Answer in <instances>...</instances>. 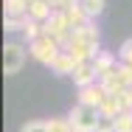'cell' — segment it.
I'll return each mask as SVG.
<instances>
[{
    "mask_svg": "<svg viewBox=\"0 0 132 132\" xmlns=\"http://www.w3.org/2000/svg\"><path fill=\"white\" fill-rule=\"evenodd\" d=\"M65 51L73 53V59H76V62L96 59V53H98V31H96V26H93V23H87V26L76 28V31L70 34V39H68Z\"/></svg>",
    "mask_w": 132,
    "mask_h": 132,
    "instance_id": "1",
    "label": "cell"
},
{
    "mask_svg": "<svg viewBox=\"0 0 132 132\" xmlns=\"http://www.w3.org/2000/svg\"><path fill=\"white\" fill-rule=\"evenodd\" d=\"M98 118H101V110H98V107L81 104V101L73 107L70 115H68L73 132H96V129H98Z\"/></svg>",
    "mask_w": 132,
    "mask_h": 132,
    "instance_id": "2",
    "label": "cell"
},
{
    "mask_svg": "<svg viewBox=\"0 0 132 132\" xmlns=\"http://www.w3.org/2000/svg\"><path fill=\"white\" fill-rule=\"evenodd\" d=\"M62 51H65V48H62L59 42H53L51 37H48V34H42L39 39H34V42L28 45V53H31V56H34L37 62L48 65V68H51L53 62H56V56H59Z\"/></svg>",
    "mask_w": 132,
    "mask_h": 132,
    "instance_id": "3",
    "label": "cell"
},
{
    "mask_svg": "<svg viewBox=\"0 0 132 132\" xmlns=\"http://www.w3.org/2000/svg\"><path fill=\"white\" fill-rule=\"evenodd\" d=\"M101 84H104L107 93H121V90H127V87H132V76H129V68L124 65V62H118L110 73H104L101 76Z\"/></svg>",
    "mask_w": 132,
    "mask_h": 132,
    "instance_id": "4",
    "label": "cell"
},
{
    "mask_svg": "<svg viewBox=\"0 0 132 132\" xmlns=\"http://www.w3.org/2000/svg\"><path fill=\"white\" fill-rule=\"evenodd\" d=\"M42 31L51 37L53 42H59L62 48L68 45V39H70V34H73V28L68 26V17H65V11H53V17L42 26Z\"/></svg>",
    "mask_w": 132,
    "mask_h": 132,
    "instance_id": "5",
    "label": "cell"
},
{
    "mask_svg": "<svg viewBox=\"0 0 132 132\" xmlns=\"http://www.w3.org/2000/svg\"><path fill=\"white\" fill-rule=\"evenodd\" d=\"M23 65H26V45H20V42H6V48H3V70H6V76L20 73Z\"/></svg>",
    "mask_w": 132,
    "mask_h": 132,
    "instance_id": "6",
    "label": "cell"
},
{
    "mask_svg": "<svg viewBox=\"0 0 132 132\" xmlns=\"http://www.w3.org/2000/svg\"><path fill=\"white\" fill-rule=\"evenodd\" d=\"M73 84L76 87H90V84H96L98 81V70H96V65H93V59H87V62H79V68L73 70Z\"/></svg>",
    "mask_w": 132,
    "mask_h": 132,
    "instance_id": "7",
    "label": "cell"
},
{
    "mask_svg": "<svg viewBox=\"0 0 132 132\" xmlns=\"http://www.w3.org/2000/svg\"><path fill=\"white\" fill-rule=\"evenodd\" d=\"M110 96L104 90V84L101 81H96V84H90V87H81L79 90V101L81 104H90V107H98L101 110V104H104V98Z\"/></svg>",
    "mask_w": 132,
    "mask_h": 132,
    "instance_id": "8",
    "label": "cell"
},
{
    "mask_svg": "<svg viewBox=\"0 0 132 132\" xmlns=\"http://www.w3.org/2000/svg\"><path fill=\"white\" fill-rule=\"evenodd\" d=\"M53 11L56 9L51 6V0H31L28 3V20H34V23H42L45 26L53 17Z\"/></svg>",
    "mask_w": 132,
    "mask_h": 132,
    "instance_id": "9",
    "label": "cell"
},
{
    "mask_svg": "<svg viewBox=\"0 0 132 132\" xmlns=\"http://www.w3.org/2000/svg\"><path fill=\"white\" fill-rule=\"evenodd\" d=\"M76 68H79V62L73 59V53H68V51H62L59 56H56V62L51 65V70L56 73V76H73Z\"/></svg>",
    "mask_w": 132,
    "mask_h": 132,
    "instance_id": "10",
    "label": "cell"
},
{
    "mask_svg": "<svg viewBox=\"0 0 132 132\" xmlns=\"http://www.w3.org/2000/svg\"><path fill=\"white\" fill-rule=\"evenodd\" d=\"M65 17H68V26L73 28V31H76V28H81V26H87V23H90V17L84 14V9H81L79 3H76V6H68V9H65Z\"/></svg>",
    "mask_w": 132,
    "mask_h": 132,
    "instance_id": "11",
    "label": "cell"
},
{
    "mask_svg": "<svg viewBox=\"0 0 132 132\" xmlns=\"http://www.w3.org/2000/svg\"><path fill=\"white\" fill-rule=\"evenodd\" d=\"M93 65H96V70H98V79H101L104 73H110V70L118 65V59H115L110 51H98V53H96V59H93Z\"/></svg>",
    "mask_w": 132,
    "mask_h": 132,
    "instance_id": "12",
    "label": "cell"
},
{
    "mask_svg": "<svg viewBox=\"0 0 132 132\" xmlns=\"http://www.w3.org/2000/svg\"><path fill=\"white\" fill-rule=\"evenodd\" d=\"M121 112H127L124 104H121V98H118V93H110L104 98V104H101V115H110V118H118Z\"/></svg>",
    "mask_w": 132,
    "mask_h": 132,
    "instance_id": "13",
    "label": "cell"
},
{
    "mask_svg": "<svg viewBox=\"0 0 132 132\" xmlns=\"http://www.w3.org/2000/svg\"><path fill=\"white\" fill-rule=\"evenodd\" d=\"M28 3L31 0H6L3 3L6 17H28Z\"/></svg>",
    "mask_w": 132,
    "mask_h": 132,
    "instance_id": "14",
    "label": "cell"
},
{
    "mask_svg": "<svg viewBox=\"0 0 132 132\" xmlns=\"http://www.w3.org/2000/svg\"><path fill=\"white\" fill-rule=\"evenodd\" d=\"M104 3L107 0H79V6L84 9V14H87L90 20H96V17L104 11Z\"/></svg>",
    "mask_w": 132,
    "mask_h": 132,
    "instance_id": "15",
    "label": "cell"
},
{
    "mask_svg": "<svg viewBox=\"0 0 132 132\" xmlns=\"http://www.w3.org/2000/svg\"><path fill=\"white\" fill-rule=\"evenodd\" d=\"M48 132H73L68 118H48Z\"/></svg>",
    "mask_w": 132,
    "mask_h": 132,
    "instance_id": "16",
    "label": "cell"
},
{
    "mask_svg": "<svg viewBox=\"0 0 132 132\" xmlns=\"http://www.w3.org/2000/svg\"><path fill=\"white\" fill-rule=\"evenodd\" d=\"M115 127H118V132H132V110L121 112V115L115 118Z\"/></svg>",
    "mask_w": 132,
    "mask_h": 132,
    "instance_id": "17",
    "label": "cell"
},
{
    "mask_svg": "<svg viewBox=\"0 0 132 132\" xmlns=\"http://www.w3.org/2000/svg\"><path fill=\"white\" fill-rule=\"evenodd\" d=\"M26 20H28V17H6V20H3V26H6V31H20V34H23Z\"/></svg>",
    "mask_w": 132,
    "mask_h": 132,
    "instance_id": "18",
    "label": "cell"
},
{
    "mask_svg": "<svg viewBox=\"0 0 132 132\" xmlns=\"http://www.w3.org/2000/svg\"><path fill=\"white\" fill-rule=\"evenodd\" d=\"M20 132H48V121H28L20 127Z\"/></svg>",
    "mask_w": 132,
    "mask_h": 132,
    "instance_id": "19",
    "label": "cell"
},
{
    "mask_svg": "<svg viewBox=\"0 0 132 132\" xmlns=\"http://www.w3.org/2000/svg\"><path fill=\"white\" fill-rule=\"evenodd\" d=\"M96 132H118V127H115V118L101 115V118H98V129H96Z\"/></svg>",
    "mask_w": 132,
    "mask_h": 132,
    "instance_id": "20",
    "label": "cell"
},
{
    "mask_svg": "<svg viewBox=\"0 0 132 132\" xmlns=\"http://www.w3.org/2000/svg\"><path fill=\"white\" fill-rule=\"evenodd\" d=\"M118 56H121V62H124V65H132V37H129V39H124V45H121Z\"/></svg>",
    "mask_w": 132,
    "mask_h": 132,
    "instance_id": "21",
    "label": "cell"
},
{
    "mask_svg": "<svg viewBox=\"0 0 132 132\" xmlns=\"http://www.w3.org/2000/svg\"><path fill=\"white\" fill-rule=\"evenodd\" d=\"M76 3H79V0H51V6L56 9V11H65L68 6H76Z\"/></svg>",
    "mask_w": 132,
    "mask_h": 132,
    "instance_id": "22",
    "label": "cell"
},
{
    "mask_svg": "<svg viewBox=\"0 0 132 132\" xmlns=\"http://www.w3.org/2000/svg\"><path fill=\"white\" fill-rule=\"evenodd\" d=\"M127 68H129V76H132V65H127Z\"/></svg>",
    "mask_w": 132,
    "mask_h": 132,
    "instance_id": "23",
    "label": "cell"
},
{
    "mask_svg": "<svg viewBox=\"0 0 132 132\" xmlns=\"http://www.w3.org/2000/svg\"><path fill=\"white\" fill-rule=\"evenodd\" d=\"M129 93H132V87H129Z\"/></svg>",
    "mask_w": 132,
    "mask_h": 132,
    "instance_id": "24",
    "label": "cell"
}]
</instances>
